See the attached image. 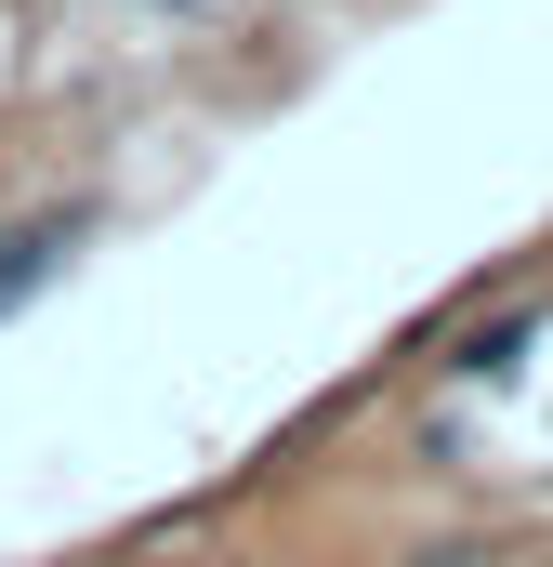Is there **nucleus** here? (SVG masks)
Segmentation results:
<instances>
[{
    "label": "nucleus",
    "mask_w": 553,
    "mask_h": 567,
    "mask_svg": "<svg viewBox=\"0 0 553 567\" xmlns=\"http://www.w3.org/2000/svg\"><path fill=\"white\" fill-rule=\"evenodd\" d=\"M66 251H80V212H66V225H13V238H0V317H13V303H27V290L53 278V265H66Z\"/></svg>",
    "instance_id": "obj_1"
}]
</instances>
